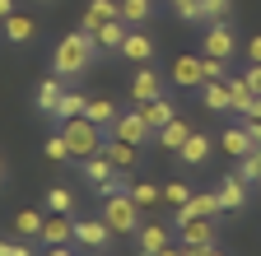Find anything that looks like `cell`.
I'll use <instances>...</instances> for the list:
<instances>
[{
	"mask_svg": "<svg viewBox=\"0 0 261 256\" xmlns=\"http://www.w3.org/2000/svg\"><path fill=\"white\" fill-rule=\"evenodd\" d=\"M75 242L89 251H103V247H112V229L103 219H75Z\"/></svg>",
	"mask_w": 261,
	"mask_h": 256,
	"instance_id": "ba28073f",
	"label": "cell"
},
{
	"mask_svg": "<svg viewBox=\"0 0 261 256\" xmlns=\"http://www.w3.org/2000/svg\"><path fill=\"white\" fill-rule=\"evenodd\" d=\"M136 247H140V256H159L163 247H168V229H163V223H140L136 229Z\"/></svg>",
	"mask_w": 261,
	"mask_h": 256,
	"instance_id": "9a60e30c",
	"label": "cell"
},
{
	"mask_svg": "<svg viewBox=\"0 0 261 256\" xmlns=\"http://www.w3.org/2000/svg\"><path fill=\"white\" fill-rule=\"evenodd\" d=\"M173 84H177V89H201V84H205V61L191 56V51L177 56V61H173Z\"/></svg>",
	"mask_w": 261,
	"mask_h": 256,
	"instance_id": "9c48e42d",
	"label": "cell"
},
{
	"mask_svg": "<svg viewBox=\"0 0 261 256\" xmlns=\"http://www.w3.org/2000/svg\"><path fill=\"white\" fill-rule=\"evenodd\" d=\"M42 219L47 214H38V210H19L14 214V233L19 238H42Z\"/></svg>",
	"mask_w": 261,
	"mask_h": 256,
	"instance_id": "f1b7e54d",
	"label": "cell"
},
{
	"mask_svg": "<svg viewBox=\"0 0 261 256\" xmlns=\"http://www.w3.org/2000/svg\"><path fill=\"white\" fill-rule=\"evenodd\" d=\"M159 256H182V247H163V251H159Z\"/></svg>",
	"mask_w": 261,
	"mask_h": 256,
	"instance_id": "f6af8a7d",
	"label": "cell"
},
{
	"mask_svg": "<svg viewBox=\"0 0 261 256\" xmlns=\"http://www.w3.org/2000/svg\"><path fill=\"white\" fill-rule=\"evenodd\" d=\"M33 33H38V23H33L28 14H19V10H14V14L5 19V42H14V47H28V42H33Z\"/></svg>",
	"mask_w": 261,
	"mask_h": 256,
	"instance_id": "7402d4cb",
	"label": "cell"
},
{
	"mask_svg": "<svg viewBox=\"0 0 261 256\" xmlns=\"http://www.w3.org/2000/svg\"><path fill=\"white\" fill-rule=\"evenodd\" d=\"M252 117H261V93H256V98H252Z\"/></svg>",
	"mask_w": 261,
	"mask_h": 256,
	"instance_id": "bcb514c9",
	"label": "cell"
},
{
	"mask_svg": "<svg viewBox=\"0 0 261 256\" xmlns=\"http://www.w3.org/2000/svg\"><path fill=\"white\" fill-rule=\"evenodd\" d=\"M177 158H182L187 168H201L205 158H210V135H201V131H191V135H187V145L177 149Z\"/></svg>",
	"mask_w": 261,
	"mask_h": 256,
	"instance_id": "d6986e66",
	"label": "cell"
},
{
	"mask_svg": "<svg viewBox=\"0 0 261 256\" xmlns=\"http://www.w3.org/2000/svg\"><path fill=\"white\" fill-rule=\"evenodd\" d=\"M103 158H108L112 168L130 173V168L140 163V149H136V145H126V140H117V135H103Z\"/></svg>",
	"mask_w": 261,
	"mask_h": 256,
	"instance_id": "30bf717a",
	"label": "cell"
},
{
	"mask_svg": "<svg viewBox=\"0 0 261 256\" xmlns=\"http://www.w3.org/2000/svg\"><path fill=\"white\" fill-rule=\"evenodd\" d=\"M205 256H228V251H219V242H215V247H210V251H205Z\"/></svg>",
	"mask_w": 261,
	"mask_h": 256,
	"instance_id": "7dc6e473",
	"label": "cell"
},
{
	"mask_svg": "<svg viewBox=\"0 0 261 256\" xmlns=\"http://www.w3.org/2000/svg\"><path fill=\"white\" fill-rule=\"evenodd\" d=\"M126 33H130V23L112 19V23H103V28H98V33H93V42H98V51H121Z\"/></svg>",
	"mask_w": 261,
	"mask_h": 256,
	"instance_id": "603a6c76",
	"label": "cell"
},
{
	"mask_svg": "<svg viewBox=\"0 0 261 256\" xmlns=\"http://www.w3.org/2000/svg\"><path fill=\"white\" fill-rule=\"evenodd\" d=\"M112 173H117V168H112V163H108V158H103V149H98V154H89V158H84V177H89L93 186H98V182H108Z\"/></svg>",
	"mask_w": 261,
	"mask_h": 256,
	"instance_id": "f546056e",
	"label": "cell"
},
{
	"mask_svg": "<svg viewBox=\"0 0 261 256\" xmlns=\"http://www.w3.org/2000/svg\"><path fill=\"white\" fill-rule=\"evenodd\" d=\"M47 210L70 214V210H75V191H70V186H51V191H47Z\"/></svg>",
	"mask_w": 261,
	"mask_h": 256,
	"instance_id": "836d02e7",
	"label": "cell"
},
{
	"mask_svg": "<svg viewBox=\"0 0 261 256\" xmlns=\"http://www.w3.org/2000/svg\"><path fill=\"white\" fill-rule=\"evenodd\" d=\"M238 51V38H233V23H205V42H201V56H219V61H233Z\"/></svg>",
	"mask_w": 261,
	"mask_h": 256,
	"instance_id": "277c9868",
	"label": "cell"
},
{
	"mask_svg": "<svg viewBox=\"0 0 261 256\" xmlns=\"http://www.w3.org/2000/svg\"><path fill=\"white\" fill-rule=\"evenodd\" d=\"M182 23H201V0H168Z\"/></svg>",
	"mask_w": 261,
	"mask_h": 256,
	"instance_id": "e575fe53",
	"label": "cell"
},
{
	"mask_svg": "<svg viewBox=\"0 0 261 256\" xmlns=\"http://www.w3.org/2000/svg\"><path fill=\"white\" fill-rule=\"evenodd\" d=\"M10 14H14V0H0V23H5Z\"/></svg>",
	"mask_w": 261,
	"mask_h": 256,
	"instance_id": "7bdbcfd3",
	"label": "cell"
},
{
	"mask_svg": "<svg viewBox=\"0 0 261 256\" xmlns=\"http://www.w3.org/2000/svg\"><path fill=\"white\" fill-rule=\"evenodd\" d=\"M201 61H205V79H228V66L219 56H201Z\"/></svg>",
	"mask_w": 261,
	"mask_h": 256,
	"instance_id": "74e56055",
	"label": "cell"
},
{
	"mask_svg": "<svg viewBox=\"0 0 261 256\" xmlns=\"http://www.w3.org/2000/svg\"><path fill=\"white\" fill-rule=\"evenodd\" d=\"M140 205L130 201V191H112V196H103V223L112 233H130L136 238V229H140Z\"/></svg>",
	"mask_w": 261,
	"mask_h": 256,
	"instance_id": "3957f363",
	"label": "cell"
},
{
	"mask_svg": "<svg viewBox=\"0 0 261 256\" xmlns=\"http://www.w3.org/2000/svg\"><path fill=\"white\" fill-rule=\"evenodd\" d=\"M130 201H136L140 210H154V205L163 201V191H159L154 182H130Z\"/></svg>",
	"mask_w": 261,
	"mask_h": 256,
	"instance_id": "4dcf8cb0",
	"label": "cell"
},
{
	"mask_svg": "<svg viewBox=\"0 0 261 256\" xmlns=\"http://www.w3.org/2000/svg\"><path fill=\"white\" fill-rule=\"evenodd\" d=\"M61 140H65V149H70V158H84L89 154H98L103 149V126H93L89 117H70V121H61V131H56Z\"/></svg>",
	"mask_w": 261,
	"mask_h": 256,
	"instance_id": "7a4b0ae2",
	"label": "cell"
},
{
	"mask_svg": "<svg viewBox=\"0 0 261 256\" xmlns=\"http://www.w3.org/2000/svg\"><path fill=\"white\" fill-rule=\"evenodd\" d=\"M228 84V107H233L238 117H252V98H256V93H252V84L238 75V79H224Z\"/></svg>",
	"mask_w": 261,
	"mask_h": 256,
	"instance_id": "cb8c5ba5",
	"label": "cell"
},
{
	"mask_svg": "<svg viewBox=\"0 0 261 256\" xmlns=\"http://www.w3.org/2000/svg\"><path fill=\"white\" fill-rule=\"evenodd\" d=\"M117 56H121V61H136V66H145V61L154 56V38H149V33H140V28H130Z\"/></svg>",
	"mask_w": 261,
	"mask_h": 256,
	"instance_id": "5bb4252c",
	"label": "cell"
},
{
	"mask_svg": "<svg viewBox=\"0 0 261 256\" xmlns=\"http://www.w3.org/2000/svg\"><path fill=\"white\" fill-rule=\"evenodd\" d=\"M163 201H168L173 210H177V205H187V201H191V191H187V182H168V186H163Z\"/></svg>",
	"mask_w": 261,
	"mask_h": 256,
	"instance_id": "d590c367",
	"label": "cell"
},
{
	"mask_svg": "<svg viewBox=\"0 0 261 256\" xmlns=\"http://www.w3.org/2000/svg\"><path fill=\"white\" fill-rule=\"evenodd\" d=\"M233 14V0H201V23H224Z\"/></svg>",
	"mask_w": 261,
	"mask_h": 256,
	"instance_id": "1f68e13d",
	"label": "cell"
},
{
	"mask_svg": "<svg viewBox=\"0 0 261 256\" xmlns=\"http://www.w3.org/2000/svg\"><path fill=\"white\" fill-rule=\"evenodd\" d=\"M243 79H247V84H252V93H261V66H256V61H252V70H247V75H243Z\"/></svg>",
	"mask_w": 261,
	"mask_h": 256,
	"instance_id": "60d3db41",
	"label": "cell"
},
{
	"mask_svg": "<svg viewBox=\"0 0 261 256\" xmlns=\"http://www.w3.org/2000/svg\"><path fill=\"white\" fill-rule=\"evenodd\" d=\"M98 56V42H93V33H65L61 42H56V56H51V70L61 75V79H80L84 70H89V61Z\"/></svg>",
	"mask_w": 261,
	"mask_h": 256,
	"instance_id": "6da1fadb",
	"label": "cell"
},
{
	"mask_svg": "<svg viewBox=\"0 0 261 256\" xmlns=\"http://www.w3.org/2000/svg\"><path fill=\"white\" fill-rule=\"evenodd\" d=\"M187 135H191V126H187L182 117H173L168 126H159V131H154V145H163V149H173V154H177V149L187 145Z\"/></svg>",
	"mask_w": 261,
	"mask_h": 256,
	"instance_id": "ffe728a7",
	"label": "cell"
},
{
	"mask_svg": "<svg viewBox=\"0 0 261 256\" xmlns=\"http://www.w3.org/2000/svg\"><path fill=\"white\" fill-rule=\"evenodd\" d=\"M0 177H5V158H0Z\"/></svg>",
	"mask_w": 261,
	"mask_h": 256,
	"instance_id": "c3c4849f",
	"label": "cell"
},
{
	"mask_svg": "<svg viewBox=\"0 0 261 256\" xmlns=\"http://www.w3.org/2000/svg\"><path fill=\"white\" fill-rule=\"evenodd\" d=\"M215 214H224V205H219L215 191H196L187 205H177V210H173V219H177V223H187V219H215Z\"/></svg>",
	"mask_w": 261,
	"mask_h": 256,
	"instance_id": "8992f818",
	"label": "cell"
},
{
	"mask_svg": "<svg viewBox=\"0 0 261 256\" xmlns=\"http://www.w3.org/2000/svg\"><path fill=\"white\" fill-rule=\"evenodd\" d=\"M117 10H121V23L140 28V23L154 19V0H117Z\"/></svg>",
	"mask_w": 261,
	"mask_h": 256,
	"instance_id": "4316f807",
	"label": "cell"
},
{
	"mask_svg": "<svg viewBox=\"0 0 261 256\" xmlns=\"http://www.w3.org/2000/svg\"><path fill=\"white\" fill-rule=\"evenodd\" d=\"M219 149H224L228 158H233V163H238L243 154H252V140H247V126H228V131H219Z\"/></svg>",
	"mask_w": 261,
	"mask_h": 256,
	"instance_id": "44dd1931",
	"label": "cell"
},
{
	"mask_svg": "<svg viewBox=\"0 0 261 256\" xmlns=\"http://www.w3.org/2000/svg\"><path fill=\"white\" fill-rule=\"evenodd\" d=\"M61 93H65V79H61V75H47V79L38 84V93H33V103H38V112H42V117H51V112H56Z\"/></svg>",
	"mask_w": 261,
	"mask_h": 256,
	"instance_id": "2e32d148",
	"label": "cell"
},
{
	"mask_svg": "<svg viewBox=\"0 0 261 256\" xmlns=\"http://www.w3.org/2000/svg\"><path fill=\"white\" fill-rule=\"evenodd\" d=\"M196 93H201V103H205L210 112H233V107H228V84H224V79H205Z\"/></svg>",
	"mask_w": 261,
	"mask_h": 256,
	"instance_id": "484cf974",
	"label": "cell"
},
{
	"mask_svg": "<svg viewBox=\"0 0 261 256\" xmlns=\"http://www.w3.org/2000/svg\"><path fill=\"white\" fill-rule=\"evenodd\" d=\"M38 242H47V247H70V242H75V219L51 210V214L42 219V238H38Z\"/></svg>",
	"mask_w": 261,
	"mask_h": 256,
	"instance_id": "52a82bcc",
	"label": "cell"
},
{
	"mask_svg": "<svg viewBox=\"0 0 261 256\" xmlns=\"http://www.w3.org/2000/svg\"><path fill=\"white\" fill-rule=\"evenodd\" d=\"M149 98H163V79L149 66H140L136 79H130V103H149Z\"/></svg>",
	"mask_w": 261,
	"mask_h": 256,
	"instance_id": "4fadbf2b",
	"label": "cell"
},
{
	"mask_svg": "<svg viewBox=\"0 0 261 256\" xmlns=\"http://www.w3.org/2000/svg\"><path fill=\"white\" fill-rule=\"evenodd\" d=\"M233 177H243L247 186H252V182H261V149H252V154H243V158H238V173H233Z\"/></svg>",
	"mask_w": 261,
	"mask_h": 256,
	"instance_id": "d6a6232c",
	"label": "cell"
},
{
	"mask_svg": "<svg viewBox=\"0 0 261 256\" xmlns=\"http://www.w3.org/2000/svg\"><path fill=\"white\" fill-rule=\"evenodd\" d=\"M177 233H182V242H201V247L219 242V229H215V219H187V223H177Z\"/></svg>",
	"mask_w": 261,
	"mask_h": 256,
	"instance_id": "e0dca14e",
	"label": "cell"
},
{
	"mask_svg": "<svg viewBox=\"0 0 261 256\" xmlns=\"http://www.w3.org/2000/svg\"><path fill=\"white\" fill-rule=\"evenodd\" d=\"M42 154L51 158V163H70V149H65V140H61V135H51V140L42 145Z\"/></svg>",
	"mask_w": 261,
	"mask_h": 256,
	"instance_id": "8d00e7d4",
	"label": "cell"
},
{
	"mask_svg": "<svg viewBox=\"0 0 261 256\" xmlns=\"http://www.w3.org/2000/svg\"><path fill=\"white\" fill-rule=\"evenodd\" d=\"M247 61H256V66H261V33H256V38L247 42Z\"/></svg>",
	"mask_w": 261,
	"mask_h": 256,
	"instance_id": "b9f144b4",
	"label": "cell"
},
{
	"mask_svg": "<svg viewBox=\"0 0 261 256\" xmlns=\"http://www.w3.org/2000/svg\"><path fill=\"white\" fill-rule=\"evenodd\" d=\"M112 19H121L117 0H89V10H84L80 28H84V33H98V28H103V23H112Z\"/></svg>",
	"mask_w": 261,
	"mask_h": 256,
	"instance_id": "7c38bea8",
	"label": "cell"
},
{
	"mask_svg": "<svg viewBox=\"0 0 261 256\" xmlns=\"http://www.w3.org/2000/svg\"><path fill=\"white\" fill-rule=\"evenodd\" d=\"M0 256H33V247H28V238L23 242H0Z\"/></svg>",
	"mask_w": 261,
	"mask_h": 256,
	"instance_id": "ab89813d",
	"label": "cell"
},
{
	"mask_svg": "<svg viewBox=\"0 0 261 256\" xmlns=\"http://www.w3.org/2000/svg\"><path fill=\"white\" fill-rule=\"evenodd\" d=\"M219 205H224V214H238L243 205H247V182L243 177H233V173H224V182H219Z\"/></svg>",
	"mask_w": 261,
	"mask_h": 256,
	"instance_id": "8fae6325",
	"label": "cell"
},
{
	"mask_svg": "<svg viewBox=\"0 0 261 256\" xmlns=\"http://www.w3.org/2000/svg\"><path fill=\"white\" fill-rule=\"evenodd\" d=\"M136 112L145 117V126H149V131H159V126H168V121L177 117L168 98H149V103H136Z\"/></svg>",
	"mask_w": 261,
	"mask_h": 256,
	"instance_id": "ac0fdd59",
	"label": "cell"
},
{
	"mask_svg": "<svg viewBox=\"0 0 261 256\" xmlns=\"http://www.w3.org/2000/svg\"><path fill=\"white\" fill-rule=\"evenodd\" d=\"M84 103H89V93H80V89H65L51 117H56V121H70V117H84Z\"/></svg>",
	"mask_w": 261,
	"mask_h": 256,
	"instance_id": "83f0119b",
	"label": "cell"
},
{
	"mask_svg": "<svg viewBox=\"0 0 261 256\" xmlns=\"http://www.w3.org/2000/svg\"><path fill=\"white\" fill-rule=\"evenodd\" d=\"M112 135H117V140H126V145H136V149L154 140V131L145 126V117H140L136 107H130V112H117V121H112Z\"/></svg>",
	"mask_w": 261,
	"mask_h": 256,
	"instance_id": "5b68a950",
	"label": "cell"
},
{
	"mask_svg": "<svg viewBox=\"0 0 261 256\" xmlns=\"http://www.w3.org/2000/svg\"><path fill=\"white\" fill-rule=\"evenodd\" d=\"M243 126H247V140H252V149H261V117H243Z\"/></svg>",
	"mask_w": 261,
	"mask_h": 256,
	"instance_id": "f35d334b",
	"label": "cell"
},
{
	"mask_svg": "<svg viewBox=\"0 0 261 256\" xmlns=\"http://www.w3.org/2000/svg\"><path fill=\"white\" fill-rule=\"evenodd\" d=\"M84 117H89L93 126H103V131H108V126L117 121V103H112V98H98V93H89V103H84Z\"/></svg>",
	"mask_w": 261,
	"mask_h": 256,
	"instance_id": "d4e9b609",
	"label": "cell"
},
{
	"mask_svg": "<svg viewBox=\"0 0 261 256\" xmlns=\"http://www.w3.org/2000/svg\"><path fill=\"white\" fill-rule=\"evenodd\" d=\"M47 256H75L70 247H47Z\"/></svg>",
	"mask_w": 261,
	"mask_h": 256,
	"instance_id": "ee69618b",
	"label": "cell"
}]
</instances>
